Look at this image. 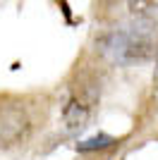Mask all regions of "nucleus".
Wrapping results in <instances>:
<instances>
[{
	"label": "nucleus",
	"mask_w": 158,
	"mask_h": 160,
	"mask_svg": "<svg viewBox=\"0 0 158 160\" xmlns=\"http://www.w3.org/2000/svg\"><path fill=\"white\" fill-rule=\"evenodd\" d=\"M98 48L105 58L118 65H134L156 58L158 53V33L146 27L115 29L98 38Z\"/></svg>",
	"instance_id": "1"
},
{
	"label": "nucleus",
	"mask_w": 158,
	"mask_h": 160,
	"mask_svg": "<svg viewBox=\"0 0 158 160\" xmlns=\"http://www.w3.org/2000/svg\"><path fill=\"white\" fill-rule=\"evenodd\" d=\"M29 132H31V120L22 108L10 105L0 110V148L22 143L29 136Z\"/></svg>",
	"instance_id": "2"
},
{
	"label": "nucleus",
	"mask_w": 158,
	"mask_h": 160,
	"mask_svg": "<svg viewBox=\"0 0 158 160\" xmlns=\"http://www.w3.org/2000/svg\"><path fill=\"white\" fill-rule=\"evenodd\" d=\"M89 117H91V100H86L84 96H72L62 108V122L72 132L86 127Z\"/></svg>",
	"instance_id": "3"
},
{
	"label": "nucleus",
	"mask_w": 158,
	"mask_h": 160,
	"mask_svg": "<svg viewBox=\"0 0 158 160\" xmlns=\"http://www.w3.org/2000/svg\"><path fill=\"white\" fill-rule=\"evenodd\" d=\"M115 146V139L108 136V134H96L91 139H84L77 143V151L79 153H93V151H105V148Z\"/></svg>",
	"instance_id": "4"
},
{
	"label": "nucleus",
	"mask_w": 158,
	"mask_h": 160,
	"mask_svg": "<svg viewBox=\"0 0 158 160\" xmlns=\"http://www.w3.org/2000/svg\"><path fill=\"white\" fill-rule=\"evenodd\" d=\"M153 88L158 91V60H156V69H153Z\"/></svg>",
	"instance_id": "5"
}]
</instances>
